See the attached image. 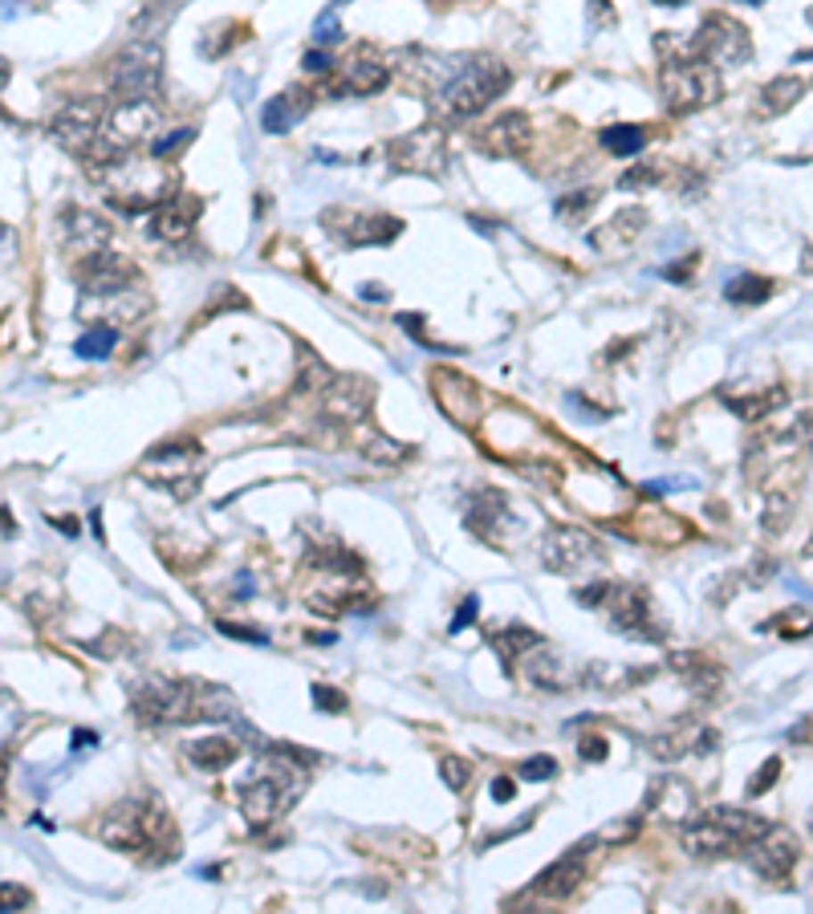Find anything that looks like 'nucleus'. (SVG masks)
Instances as JSON below:
<instances>
[{
    "instance_id": "nucleus-1",
    "label": "nucleus",
    "mask_w": 813,
    "mask_h": 914,
    "mask_svg": "<svg viewBox=\"0 0 813 914\" xmlns=\"http://www.w3.org/2000/svg\"><path fill=\"white\" fill-rule=\"evenodd\" d=\"M765 829L768 821L744 813V809H703L687 821L684 845L695 858H728V853L749 850Z\"/></svg>"
},
{
    "instance_id": "nucleus-2",
    "label": "nucleus",
    "mask_w": 813,
    "mask_h": 914,
    "mask_svg": "<svg viewBox=\"0 0 813 914\" xmlns=\"http://www.w3.org/2000/svg\"><path fill=\"white\" fill-rule=\"evenodd\" d=\"M305 788V772L301 768H293L289 760H260L257 768H252L249 785L241 788V804H244V817H249L252 829H260L265 821H277L281 813H285L289 804L301 796Z\"/></svg>"
},
{
    "instance_id": "nucleus-3",
    "label": "nucleus",
    "mask_w": 813,
    "mask_h": 914,
    "mask_svg": "<svg viewBox=\"0 0 813 914\" xmlns=\"http://www.w3.org/2000/svg\"><path fill=\"white\" fill-rule=\"evenodd\" d=\"M508 82H513V78H508V70L497 62V57H476V62L460 65V70L448 78L439 98H444V106L452 110V114L468 119V114L489 110L492 102L508 90Z\"/></svg>"
},
{
    "instance_id": "nucleus-4",
    "label": "nucleus",
    "mask_w": 813,
    "mask_h": 914,
    "mask_svg": "<svg viewBox=\"0 0 813 914\" xmlns=\"http://www.w3.org/2000/svg\"><path fill=\"white\" fill-rule=\"evenodd\" d=\"M159 78H163V49H159V41H147V37L130 41L111 62V86L119 94V102L151 98L159 90Z\"/></svg>"
},
{
    "instance_id": "nucleus-5",
    "label": "nucleus",
    "mask_w": 813,
    "mask_h": 914,
    "mask_svg": "<svg viewBox=\"0 0 813 914\" xmlns=\"http://www.w3.org/2000/svg\"><path fill=\"white\" fill-rule=\"evenodd\" d=\"M167 829L163 813L159 809H147L143 801H127L119 804V809H111L106 813V821H102V841L106 845H114V850H147V845H155V837Z\"/></svg>"
},
{
    "instance_id": "nucleus-6",
    "label": "nucleus",
    "mask_w": 813,
    "mask_h": 914,
    "mask_svg": "<svg viewBox=\"0 0 813 914\" xmlns=\"http://www.w3.org/2000/svg\"><path fill=\"white\" fill-rule=\"evenodd\" d=\"M720 94L716 82V65L708 62H667L663 70V102L671 114H687V110L703 106Z\"/></svg>"
},
{
    "instance_id": "nucleus-7",
    "label": "nucleus",
    "mask_w": 813,
    "mask_h": 914,
    "mask_svg": "<svg viewBox=\"0 0 813 914\" xmlns=\"http://www.w3.org/2000/svg\"><path fill=\"white\" fill-rule=\"evenodd\" d=\"M135 712L139 720H192L195 715V687L176 679H143L135 687Z\"/></svg>"
},
{
    "instance_id": "nucleus-8",
    "label": "nucleus",
    "mask_w": 813,
    "mask_h": 914,
    "mask_svg": "<svg viewBox=\"0 0 813 914\" xmlns=\"http://www.w3.org/2000/svg\"><path fill=\"white\" fill-rule=\"evenodd\" d=\"M49 130H53V138L65 151L90 159V151L102 138V106L98 102H70V106L57 110V119L49 122Z\"/></svg>"
},
{
    "instance_id": "nucleus-9",
    "label": "nucleus",
    "mask_w": 813,
    "mask_h": 914,
    "mask_svg": "<svg viewBox=\"0 0 813 914\" xmlns=\"http://www.w3.org/2000/svg\"><path fill=\"white\" fill-rule=\"evenodd\" d=\"M695 49H700V54L708 57V65H716V70L744 65L752 57L749 33H744L736 21H728V17H708V21H703V33H700V41H695Z\"/></svg>"
},
{
    "instance_id": "nucleus-10",
    "label": "nucleus",
    "mask_w": 813,
    "mask_h": 914,
    "mask_svg": "<svg viewBox=\"0 0 813 914\" xmlns=\"http://www.w3.org/2000/svg\"><path fill=\"white\" fill-rule=\"evenodd\" d=\"M74 276L90 297H111V292H122L130 281H135V268H130L127 256L86 252V260L74 268Z\"/></svg>"
},
{
    "instance_id": "nucleus-11",
    "label": "nucleus",
    "mask_w": 813,
    "mask_h": 914,
    "mask_svg": "<svg viewBox=\"0 0 813 914\" xmlns=\"http://www.w3.org/2000/svg\"><path fill=\"white\" fill-rule=\"evenodd\" d=\"M390 159H395L398 171H423V175H435L444 167V135L435 127H423V130H411V135L395 138L390 143Z\"/></svg>"
},
{
    "instance_id": "nucleus-12",
    "label": "nucleus",
    "mask_w": 813,
    "mask_h": 914,
    "mask_svg": "<svg viewBox=\"0 0 813 914\" xmlns=\"http://www.w3.org/2000/svg\"><path fill=\"white\" fill-rule=\"evenodd\" d=\"M151 130H155V106H151V98L119 102V106H114V114H106V119H102V135L111 138L114 151L135 146L139 138H147Z\"/></svg>"
},
{
    "instance_id": "nucleus-13",
    "label": "nucleus",
    "mask_w": 813,
    "mask_h": 914,
    "mask_svg": "<svg viewBox=\"0 0 813 914\" xmlns=\"http://www.w3.org/2000/svg\"><path fill=\"white\" fill-rule=\"evenodd\" d=\"M744 858H749V866L757 869L760 877H785L797 861V837L789 829H773V825H768L749 850H744Z\"/></svg>"
},
{
    "instance_id": "nucleus-14",
    "label": "nucleus",
    "mask_w": 813,
    "mask_h": 914,
    "mask_svg": "<svg viewBox=\"0 0 813 914\" xmlns=\"http://www.w3.org/2000/svg\"><path fill=\"white\" fill-rule=\"evenodd\" d=\"M590 561H598V545H594V537H586V532L554 529L546 537V565L557 569V573H573V569L590 565Z\"/></svg>"
},
{
    "instance_id": "nucleus-15",
    "label": "nucleus",
    "mask_w": 813,
    "mask_h": 914,
    "mask_svg": "<svg viewBox=\"0 0 813 914\" xmlns=\"http://www.w3.org/2000/svg\"><path fill=\"white\" fill-rule=\"evenodd\" d=\"M325 224H330V236L333 240H342V244H387L390 236H382V232H374V228H390V224H398L395 216H358V211H350V208H333V211H325Z\"/></svg>"
},
{
    "instance_id": "nucleus-16",
    "label": "nucleus",
    "mask_w": 813,
    "mask_h": 914,
    "mask_svg": "<svg viewBox=\"0 0 813 914\" xmlns=\"http://www.w3.org/2000/svg\"><path fill=\"white\" fill-rule=\"evenodd\" d=\"M480 146L489 155H500V159H517L525 155L533 146V127H529V114L521 110H508L505 119H497L489 130L480 135Z\"/></svg>"
},
{
    "instance_id": "nucleus-17",
    "label": "nucleus",
    "mask_w": 813,
    "mask_h": 914,
    "mask_svg": "<svg viewBox=\"0 0 813 914\" xmlns=\"http://www.w3.org/2000/svg\"><path fill=\"white\" fill-rule=\"evenodd\" d=\"M435 402H439L448 419H456L460 427H472V419H476V386L464 375L435 370Z\"/></svg>"
},
{
    "instance_id": "nucleus-18",
    "label": "nucleus",
    "mask_w": 813,
    "mask_h": 914,
    "mask_svg": "<svg viewBox=\"0 0 813 914\" xmlns=\"http://www.w3.org/2000/svg\"><path fill=\"white\" fill-rule=\"evenodd\" d=\"M387 82H390V70L379 62V57H370L366 49H362V54L354 57V62L342 70V90H346V94H354V98L379 94Z\"/></svg>"
},
{
    "instance_id": "nucleus-19",
    "label": "nucleus",
    "mask_w": 813,
    "mask_h": 914,
    "mask_svg": "<svg viewBox=\"0 0 813 914\" xmlns=\"http://www.w3.org/2000/svg\"><path fill=\"white\" fill-rule=\"evenodd\" d=\"M200 216V200H167L155 211V232L163 240H184Z\"/></svg>"
},
{
    "instance_id": "nucleus-20",
    "label": "nucleus",
    "mask_w": 813,
    "mask_h": 914,
    "mask_svg": "<svg viewBox=\"0 0 813 914\" xmlns=\"http://www.w3.org/2000/svg\"><path fill=\"white\" fill-rule=\"evenodd\" d=\"M305 94H297V90H289V94H281V98H273L265 106V114H260V122H265V130L268 135H285V130H293L297 127V119L305 114Z\"/></svg>"
},
{
    "instance_id": "nucleus-21",
    "label": "nucleus",
    "mask_w": 813,
    "mask_h": 914,
    "mask_svg": "<svg viewBox=\"0 0 813 914\" xmlns=\"http://www.w3.org/2000/svg\"><path fill=\"white\" fill-rule=\"evenodd\" d=\"M578 877H582V866L578 861H557V866H549L546 874H541V882H533V890L529 894H541V898H570L573 886H578Z\"/></svg>"
},
{
    "instance_id": "nucleus-22",
    "label": "nucleus",
    "mask_w": 813,
    "mask_h": 914,
    "mask_svg": "<svg viewBox=\"0 0 813 914\" xmlns=\"http://www.w3.org/2000/svg\"><path fill=\"white\" fill-rule=\"evenodd\" d=\"M187 760L195 768H203V772H220V768H228L236 760V748H232V740H195L187 748Z\"/></svg>"
},
{
    "instance_id": "nucleus-23",
    "label": "nucleus",
    "mask_w": 813,
    "mask_h": 914,
    "mask_svg": "<svg viewBox=\"0 0 813 914\" xmlns=\"http://www.w3.org/2000/svg\"><path fill=\"white\" fill-rule=\"evenodd\" d=\"M801 94H805V82H797V78H776V82H768L765 90H760V98H765L760 102V114H768V119H773V114H785Z\"/></svg>"
},
{
    "instance_id": "nucleus-24",
    "label": "nucleus",
    "mask_w": 813,
    "mask_h": 914,
    "mask_svg": "<svg viewBox=\"0 0 813 914\" xmlns=\"http://www.w3.org/2000/svg\"><path fill=\"white\" fill-rule=\"evenodd\" d=\"M768 292H773V281H765V276H757V273H736L724 284V297L736 305H760Z\"/></svg>"
},
{
    "instance_id": "nucleus-25",
    "label": "nucleus",
    "mask_w": 813,
    "mask_h": 914,
    "mask_svg": "<svg viewBox=\"0 0 813 914\" xmlns=\"http://www.w3.org/2000/svg\"><path fill=\"white\" fill-rule=\"evenodd\" d=\"M602 146H606L610 155H619V159L638 155V151L647 146V130H643V127H606V130H602Z\"/></svg>"
},
{
    "instance_id": "nucleus-26",
    "label": "nucleus",
    "mask_w": 813,
    "mask_h": 914,
    "mask_svg": "<svg viewBox=\"0 0 813 914\" xmlns=\"http://www.w3.org/2000/svg\"><path fill=\"white\" fill-rule=\"evenodd\" d=\"M114 342H119V333H114L111 325H90L82 338L74 342V354L86 358V362H102V358L114 350Z\"/></svg>"
},
{
    "instance_id": "nucleus-27",
    "label": "nucleus",
    "mask_w": 813,
    "mask_h": 914,
    "mask_svg": "<svg viewBox=\"0 0 813 914\" xmlns=\"http://www.w3.org/2000/svg\"><path fill=\"white\" fill-rule=\"evenodd\" d=\"M70 224H74V228H70V240H82L86 252L102 248V244H106V236H111V228H106L98 216H90V211H74V216H70Z\"/></svg>"
},
{
    "instance_id": "nucleus-28",
    "label": "nucleus",
    "mask_w": 813,
    "mask_h": 914,
    "mask_svg": "<svg viewBox=\"0 0 813 914\" xmlns=\"http://www.w3.org/2000/svg\"><path fill=\"white\" fill-rule=\"evenodd\" d=\"M492 646L500 650V658H513V655H521V650H537V646H541V634L525 630V626H508V634H497V638H492Z\"/></svg>"
},
{
    "instance_id": "nucleus-29",
    "label": "nucleus",
    "mask_w": 813,
    "mask_h": 914,
    "mask_svg": "<svg viewBox=\"0 0 813 914\" xmlns=\"http://www.w3.org/2000/svg\"><path fill=\"white\" fill-rule=\"evenodd\" d=\"M342 37H346V29H342V21H338V12H333V9H325L322 17L314 21V45H317V49L338 45Z\"/></svg>"
},
{
    "instance_id": "nucleus-30",
    "label": "nucleus",
    "mask_w": 813,
    "mask_h": 914,
    "mask_svg": "<svg viewBox=\"0 0 813 914\" xmlns=\"http://www.w3.org/2000/svg\"><path fill=\"white\" fill-rule=\"evenodd\" d=\"M439 772H444V780H448V788H452V793H464V788H468V780H472V764H468V760H456V756L439 760Z\"/></svg>"
},
{
    "instance_id": "nucleus-31",
    "label": "nucleus",
    "mask_w": 813,
    "mask_h": 914,
    "mask_svg": "<svg viewBox=\"0 0 813 914\" xmlns=\"http://www.w3.org/2000/svg\"><path fill=\"white\" fill-rule=\"evenodd\" d=\"M21 728V704L9 691H0V744H9V736Z\"/></svg>"
},
{
    "instance_id": "nucleus-32",
    "label": "nucleus",
    "mask_w": 813,
    "mask_h": 914,
    "mask_svg": "<svg viewBox=\"0 0 813 914\" xmlns=\"http://www.w3.org/2000/svg\"><path fill=\"white\" fill-rule=\"evenodd\" d=\"M557 772V760L554 756H533V760H525L521 764V777L525 780H549Z\"/></svg>"
},
{
    "instance_id": "nucleus-33",
    "label": "nucleus",
    "mask_w": 813,
    "mask_h": 914,
    "mask_svg": "<svg viewBox=\"0 0 813 914\" xmlns=\"http://www.w3.org/2000/svg\"><path fill=\"white\" fill-rule=\"evenodd\" d=\"M309 695H314V704L322 707V712H346V695L342 691H330V687L314 683V687H309Z\"/></svg>"
},
{
    "instance_id": "nucleus-34",
    "label": "nucleus",
    "mask_w": 813,
    "mask_h": 914,
    "mask_svg": "<svg viewBox=\"0 0 813 914\" xmlns=\"http://www.w3.org/2000/svg\"><path fill=\"white\" fill-rule=\"evenodd\" d=\"M184 143H192V127H184V130H171V135H163V138H155V146H151V155L155 159H167L176 146H184Z\"/></svg>"
},
{
    "instance_id": "nucleus-35",
    "label": "nucleus",
    "mask_w": 813,
    "mask_h": 914,
    "mask_svg": "<svg viewBox=\"0 0 813 914\" xmlns=\"http://www.w3.org/2000/svg\"><path fill=\"white\" fill-rule=\"evenodd\" d=\"M651 496H663V492H687V488H695L692 475H667V480H651V484H643Z\"/></svg>"
},
{
    "instance_id": "nucleus-36",
    "label": "nucleus",
    "mask_w": 813,
    "mask_h": 914,
    "mask_svg": "<svg viewBox=\"0 0 813 914\" xmlns=\"http://www.w3.org/2000/svg\"><path fill=\"white\" fill-rule=\"evenodd\" d=\"M33 898H29L25 886H12V882H4L0 886V910H17V906H29Z\"/></svg>"
},
{
    "instance_id": "nucleus-37",
    "label": "nucleus",
    "mask_w": 813,
    "mask_h": 914,
    "mask_svg": "<svg viewBox=\"0 0 813 914\" xmlns=\"http://www.w3.org/2000/svg\"><path fill=\"white\" fill-rule=\"evenodd\" d=\"M301 70L305 73H330L333 70V57L325 54V49H309V54L301 57Z\"/></svg>"
},
{
    "instance_id": "nucleus-38",
    "label": "nucleus",
    "mask_w": 813,
    "mask_h": 914,
    "mask_svg": "<svg viewBox=\"0 0 813 914\" xmlns=\"http://www.w3.org/2000/svg\"><path fill=\"white\" fill-rule=\"evenodd\" d=\"M594 208V192H573V200H557V211L562 216H578V211Z\"/></svg>"
},
{
    "instance_id": "nucleus-39",
    "label": "nucleus",
    "mask_w": 813,
    "mask_h": 914,
    "mask_svg": "<svg viewBox=\"0 0 813 914\" xmlns=\"http://www.w3.org/2000/svg\"><path fill=\"white\" fill-rule=\"evenodd\" d=\"M776 772H781V760L773 756V760H768V764H765V768H760V772H757V777H752L749 793H752V796H757V793H765V788L773 785V777H776Z\"/></svg>"
},
{
    "instance_id": "nucleus-40",
    "label": "nucleus",
    "mask_w": 813,
    "mask_h": 914,
    "mask_svg": "<svg viewBox=\"0 0 813 914\" xmlns=\"http://www.w3.org/2000/svg\"><path fill=\"white\" fill-rule=\"evenodd\" d=\"M476 613H480V597H468V602L460 605V613H456V622H452V630H464L468 622H476Z\"/></svg>"
},
{
    "instance_id": "nucleus-41",
    "label": "nucleus",
    "mask_w": 813,
    "mask_h": 914,
    "mask_svg": "<svg viewBox=\"0 0 813 914\" xmlns=\"http://www.w3.org/2000/svg\"><path fill=\"white\" fill-rule=\"evenodd\" d=\"M582 756L586 760H606V740H602V736H586V740H582Z\"/></svg>"
},
{
    "instance_id": "nucleus-42",
    "label": "nucleus",
    "mask_w": 813,
    "mask_h": 914,
    "mask_svg": "<svg viewBox=\"0 0 813 914\" xmlns=\"http://www.w3.org/2000/svg\"><path fill=\"white\" fill-rule=\"evenodd\" d=\"M513 793H517V785L508 777H497L492 780V801H513Z\"/></svg>"
},
{
    "instance_id": "nucleus-43",
    "label": "nucleus",
    "mask_w": 813,
    "mask_h": 914,
    "mask_svg": "<svg viewBox=\"0 0 813 914\" xmlns=\"http://www.w3.org/2000/svg\"><path fill=\"white\" fill-rule=\"evenodd\" d=\"M220 630H224V634H232V638H244V642H268L260 630H241V626H232V622H224Z\"/></svg>"
},
{
    "instance_id": "nucleus-44",
    "label": "nucleus",
    "mask_w": 813,
    "mask_h": 914,
    "mask_svg": "<svg viewBox=\"0 0 813 914\" xmlns=\"http://www.w3.org/2000/svg\"><path fill=\"white\" fill-rule=\"evenodd\" d=\"M655 179V171H627L622 175V187H647Z\"/></svg>"
},
{
    "instance_id": "nucleus-45",
    "label": "nucleus",
    "mask_w": 813,
    "mask_h": 914,
    "mask_svg": "<svg viewBox=\"0 0 813 914\" xmlns=\"http://www.w3.org/2000/svg\"><path fill=\"white\" fill-rule=\"evenodd\" d=\"M362 301H387V289L382 284H362Z\"/></svg>"
},
{
    "instance_id": "nucleus-46",
    "label": "nucleus",
    "mask_w": 813,
    "mask_h": 914,
    "mask_svg": "<svg viewBox=\"0 0 813 914\" xmlns=\"http://www.w3.org/2000/svg\"><path fill=\"white\" fill-rule=\"evenodd\" d=\"M257 594V589H252V577H241V581H236V597H252Z\"/></svg>"
},
{
    "instance_id": "nucleus-47",
    "label": "nucleus",
    "mask_w": 813,
    "mask_h": 914,
    "mask_svg": "<svg viewBox=\"0 0 813 914\" xmlns=\"http://www.w3.org/2000/svg\"><path fill=\"white\" fill-rule=\"evenodd\" d=\"M9 78H12V70H9V62H4V57H0V90H4V86H9Z\"/></svg>"
},
{
    "instance_id": "nucleus-48",
    "label": "nucleus",
    "mask_w": 813,
    "mask_h": 914,
    "mask_svg": "<svg viewBox=\"0 0 813 914\" xmlns=\"http://www.w3.org/2000/svg\"><path fill=\"white\" fill-rule=\"evenodd\" d=\"M655 4H684V0H655Z\"/></svg>"
},
{
    "instance_id": "nucleus-49",
    "label": "nucleus",
    "mask_w": 813,
    "mask_h": 914,
    "mask_svg": "<svg viewBox=\"0 0 813 914\" xmlns=\"http://www.w3.org/2000/svg\"><path fill=\"white\" fill-rule=\"evenodd\" d=\"M435 4H456V0H435Z\"/></svg>"
},
{
    "instance_id": "nucleus-50",
    "label": "nucleus",
    "mask_w": 813,
    "mask_h": 914,
    "mask_svg": "<svg viewBox=\"0 0 813 914\" xmlns=\"http://www.w3.org/2000/svg\"><path fill=\"white\" fill-rule=\"evenodd\" d=\"M809 439H813V423H809Z\"/></svg>"
}]
</instances>
